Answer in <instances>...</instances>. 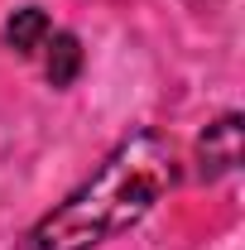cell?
Here are the masks:
<instances>
[{
  "mask_svg": "<svg viewBox=\"0 0 245 250\" xmlns=\"http://www.w3.org/2000/svg\"><path fill=\"white\" fill-rule=\"evenodd\" d=\"M48 34H53V29H48V15H43L39 5L15 10V15H10V24H5V39H10V48H15V53H39Z\"/></svg>",
  "mask_w": 245,
  "mask_h": 250,
  "instance_id": "4",
  "label": "cell"
},
{
  "mask_svg": "<svg viewBox=\"0 0 245 250\" xmlns=\"http://www.w3.org/2000/svg\"><path fill=\"white\" fill-rule=\"evenodd\" d=\"M202 173L207 178H221L241 164V116H221L216 125H207L202 135Z\"/></svg>",
  "mask_w": 245,
  "mask_h": 250,
  "instance_id": "2",
  "label": "cell"
},
{
  "mask_svg": "<svg viewBox=\"0 0 245 250\" xmlns=\"http://www.w3.org/2000/svg\"><path fill=\"white\" fill-rule=\"evenodd\" d=\"M43 72H48V82L53 87H72V77L82 72V43L72 39V34H48L43 39Z\"/></svg>",
  "mask_w": 245,
  "mask_h": 250,
  "instance_id": "3",
  "label": "cell"
},
{
  "mask_svg": "<svg viewBox=\"0 0 245 250\" xmlns=\"http://www.w3.org/2000/svg\"><path fill=\"white\" fill-rule=\"evenodd\" d=\"M173 183H178L173 145L140 130L121 140L106 154V164L67 202H58L15 250H92L106 236L135 226Z\"/></svg>",
  "mask_w": 245,
  "mask_h": 250,
  "instance_id": "1",
  "label": "cell"
}]
</instances>
